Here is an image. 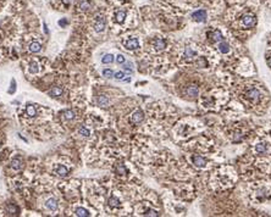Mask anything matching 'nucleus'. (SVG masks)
I'll use <instances>...</instances> for the list:
<instances>
[{"mask_svg":"<svg viewBox=\"0 0 271 217\" xmlns=\"http://www.w3.org/2000/svg\"><path fill=\"white\" fill-rule=\"evenodd\" d=\"M11 167L14 170H21L22 168V160L20 157H15L11 160Z\"/></svg>","mask_w":271,"mask_h":217,"instance_id":"nucleus-20","label":"nucleus"},{"mask_svg":"<svg viewBox=\"0 0 271 217\" xmlns=\"http://www.w3.org/2000/svg\"><path fill=\"white\" fill-rule=\"evenodd\" d=\"M39 71V65L35 61H32L30 63V72L31 73H37Z\"/></svg>","mask_w":271,"mask_h":217,"instance_id":"nucleus-35","label":"nucleus"},{"mask_svg":"<svg viewBox=\"0 0 271 217\" xmlns=\"http://www.w3.org/2000/svg\"><path fill=\"white\" fill-rule=\"evenodd\" d=\"M49 94L51 95V96H60L61 94H63V88L61 87H54V88H51L50 90H49Z\"/></svg>","mask_w":271,"mask_h":217,"instance_id":"nucleus-25","label":"nucleus"},{"mask_svg":"<svg viewBox=\"0 0 271 217\" xmlns=\"http://www.w3.org/2000/svg\"><path fill=\"white\" fill-rule=\"evenodd\" d=\"M241 123L236 124H231L227 127V138L230 139V142L237 144L244 140L245 137H248V133H249V129L247 126L242 124V127H239Z\"/></svg>","mask_w":271,"mask_h":217,"instance_id":"nucleus-7","label":"nucleus"},{"mask_svg":"<svg viewBox=\"0 0 271 217\" xmlns=\"http://www.w3.org/2000/svg\"><path fill=\"white\" fill-rule=\"evenodd\" d=\"M78 132H79V134L83 135V137H89V135H91V131H89L87 127H84V126H81L79 129H78Z\"/></svg>","mask_w":271,"mask_h":217,"instance_id":"nucleus-29","label":"nucleus"},{"mask_svg":"<svg viewBox=\"0 0 271 217\" xmlns=\"http://www.w3.org/2000/svg\"><path fill=\"white\" fill-rule=\"evenodd\" d=\"M122 82H123V83H128V82H131V77H130V76H126V77L123 78Z\"/></svg>","mask_w":271,"mask_h":217,"instance_id":"nucleus-42","label":"nucleus"},{"mask_svg":"<svg viewBox=\"0 0 271 217\" xmlns=\"http://www.w3.org/2000/svg\"><path fill=\"white\" fill-rule=\"evenodd\" d=\"M248 0H227V2H230L231 5H238V4H244Z\"/></svg>","mask_w":271,"mask_h":217,"instance_id":"nucleus-38","label":"nucleus"},{"mask_svg":"<svg viewBox=\"0 0 271 217\" xmlns=\"http://www.w3.org/2000/svg\"><path fill=\"white\" fill-rule=\"evenodd\" d=\"M126 15H127V12H126L125 10H121V11H117V12H116V15H115V18H116V22H119V23H123V21H125V18H126Z\"/></svg>","mask_w":271,"mask_h":217,"instance_id":"nucleus-19","label":"nucleus"},{"mask_svg":"<svg viewBox=\"0 0 271 217\" xmlns=\"http://www.w3.org/2000/svg\"><path fill=\"white\" fill-rule=\"evenodd\" d=\"M59 25H60V26H63V27H64V26H66V25H67V20H63V21H59Z\"/></svg>","mask_w":271,"mask_h":217,"instance_id":"nucleus-41","label":"nucleus"},{"mask_svg":"<svg viewBox=\"0 0 271 217\" xmlns=\"http://www.w3.org/2000/svg\"><path fill=\"white\" fill-rule=\"evenodd\" d=\"M54 172H55V173H56L58 176L65 177V176H67L68 170H67V167H65L64 165H58V166H55V168H54Z\"/></svg>","mask_w":271,"mask_h":217,"instance_id":"nucleus-16","label":"nucleus"},{"mask_svg":"<svg viewBox=\"0 0 271 217\" xmlns=\"http://www.w3.org/2000/svg\"><path fill=\"white\" fill-rule=\"evenodd\" d=\"M125 61H126V58H125L122 54H119V55L116 56V62H117L119 65H122Z\"/></svg>","mask_w":271,"mask_h":217,"instance_id":"nucleus-36","label":"nucleus"},{"mask_svg":"<svg viewBox=\"0 0 271 217\" xmlns=\"http://www.w3.org/2000/svg\"><path fill=\"white\" fill-rule=\"evenodd\" d=\"M186 94L189 98H197L199 95V88L197 86H194V84L193 86H188L187 89H186Z\"/></svg>","mask_w":271,"mask_h":217,"instance_id":"nucleus-15","label":"nucleus"},{"mask_svg":"<svg viewBox=\"0 0 271 217\" xmlns=\"http://www.w3.org/2000/svg\"><path fill=\"white\" fill-rule=\"evenodd\" d=\"M45 206H47L49 210H51V211H56V210H58V203H56V200L53 199V198L47 200Z\"/></svg>","mask_w":271,"mask_h":217,"instance_id":"nucleus-18","label":"nucleus"},{"mask_svg":"<svg viewBox=\"0 0 271 217\" xmlns=\"http://www.w3.org/2000/svg\"><path fill=\"white\" fill-rule=\"evenodd\" d=\"M257 5L254 0L244 4L232 5L226 14V21L230 32L238 39H247L258 26Z\"/></svg>","mask_w":271,"mask_h":217,"instance_id":"nucleus-1","label":"nucleus"},{"mask_svg":"<svg viewBox=\"0 0 271 217\" xmlns=\"http://www.w3.org/2000/svg\"><path fill=\"white\" fill-rule=\"evenodd\" d=\"M253 155H270L271 154V122L259 129L250 147Z\"/></svg>","mask_w":271,"mask_h":217,"instance_id":"nucleus-5","label":"nucleus"},{"mask_svg":"<svg viewBox=\"0 0 271 217\" xmlns=\"http://www.w3.org/2000/svg\"><path fill=\"white\" fill-rule=\"evenodd\" d=\"M233 92L242 106L249 109L254 114H264L268 109L270 96L260 82L254 79H242L235 84Z\"/></svg>","mask_w":271,"mask_h":217,"instance_id":"nucleus-2","label":"nucleus"},{"mask_svg":"<svg viewBox=\"0 0 271 217\" xmlns=\"http://www.w3.org/2000/svg\"><path fill=\"white\" fill-rule=\"evenodd\" d=\"M15 90H16V81H15V79H12V81H11V88L9 89V93L14 94V93H15Z\"/></svg>","mask_w":271,"mask_h":217,"instance_id":"nucleus-39","label":"nucleus"},{"mask_svg":"<svg viewBox=\"0 0 271 217\" xmlns=\"http://www.w3.org/2000/svg\"><path fill=\"white\" fill-rule=\"evenodd\" d=\"M94 28H95V32H103L104 28H105V22L103 20V16H98V20L94 25Z\"/></svg>","mask_w":271,"mask_h":217,"instance_id":"nucleus-17","label":"nucleus"},{"mask_svg":"<svg viewBox=\"0 0 271 217\" xmlns=\"http://www.w3.org/2000/svg\"><path fill=\"white\" fill-rule=\"evenodd\" d=\"M152 45H153V48L155 50L161 51V50H164L166 48V40L164 38H155V39L152 40Z\"/></svg>","mask_w":271,"mask_h":217,"instance_id":"nucleus-12","label":"nucleus"},{"mask_svg":"<svg viewBox=\"0 0 271 217\" xmlns=\"http://www.w3.org/2000/svg\"><path fill=\"white\" fill-rule=\"evenodd\" d=\"M126 77V73L123 72V71H117V72H115L114 73V78L116 79V81H123V78Z\"/></svg>","mask_w":271,"mask_h":217,"instance_id":"nucleus-28","label":"nucleus"},{"mask_svg":"<svg viewBox=\"0 0 271 217\" xmlns=\"http://www.w3.org/2000/svg\"><path fill=\"white\" fill-rule=\"evenodd\" d=\"M245 196L250 204L263 205L271 201V182L255 179L245 187Z\"/></svg>","mask_w":271,"mask_h":217,"instance_id":"nucleus-3","label":"nucleus"},{"mask_svg":"<svg viewBox=\"0 0 271 217\" xmlns=\"http://www.w3.org/2000/svg\"><path fill=\"white\" fill-rule=\"evenodd\" d=\"M98 102H99L100 106H104V107H105V106H107V104H109V99H107L106 95H99Z\"/></svg>","mask_w":271,"mask_h":217,"instance_id":"nucleus-27","label":"nucleus"},{"mask_svg":"<svg viewBox=\"0 0 271 217\" xmlns=\"http://www.w3.org/2000/svg\"><path fill=\"white\" fill-rule=\"evenodd\" d=\"M142 215H144V216H159L160 214H159V211H156V210H154V209H148V210H145Z\"/></svg>","mask_w":271,"mask_h":217,"instance_id":"nucleus-30","label":"nucleus"},{"mask_svg":"<svg viewBox=\"0 0 271 217\" xmlns=\"http://www.w3.org/2000/svg\"><path fill=\"white\" fill-rule=\"evenodd\" d=\"M191 161H192V165H194V167L197 168H205L208 166V159L202 155H192Z\"/></svg>","mask_w":271,"mask_h":217,"instance_id":"nucleus-10","label":"nucleus"},{"mask_svg":"<svg viewBox=\"0 0 271 217\" xmlns=\"http://www.w3.org/2000/svg\"><path fill=\"white\" fill-rule=\"evenodd\" d=\"M230 100V92L225 89H216L210 95H206L202 100V105L206 109H214L217 110L221 105L226 104Z\"/></svg>","mask_w":271,"mask_h":217,"instance_id":"nucleus-6","label":"nucleus"},{"mask_svg":"<svg viewBox=\"0 0 271 217\" xmlns=\"http://www.w3.org/2000/svg\"><path fill=\"white\" fill-rule=\"evenodd\" d=\"M238 179L236 170L230 165L216 168L211 176V187L215 190H227L236 184Z\"/></svg>","mask_w":271,"mask_h":217,"instance_id":"nucleus-4","label":"nucleus"},{"mask_svg":"<svg viewBox=\"0 0 271 217\" xmlns=\"http://www.w3.org/2000/svg\"><path fill=\"white\" fill-rule=\"evenodd\" d=\"M183 59L187 61H193L198 59V51L192 46H186L183 51Z\"/></svg>","mask_w":271,"mask_h":217,"instance_id":"nucleus-11","label":"nucleus"},{"mask_svg":"<svg viewBox=\"0 0 271 217\" xmlns=\"http://www.w3.org/2000/svg\"><path fill=\"white\" fill-rule=\"evenodd\" d=\"M103 76L106 78H114V71L111 68H104L102 71Z\"/></svg>","mask_w":271,"mask_h":217,"instance_id":"nucleus-32","label":"nucleus"},{"mask_svg":"<svg viewBox=\"0 0 271 217\" xmlns=\"http://www.w3.org/2000/svg\"><path fill=\"white\" fill-rule=\"evenodd\" d=\"M26 114H27L30 117H34V116L37 115V110H35V107H34L33 105L28 104V105L26 106Z\"/></svg>","mask_w":271,"mask_h":217,"instance_id":"nucleus-23","label":"nucleus"},{"mask_svg":"<svg viewBox=\"0 0 271 217\" xmlns=\"http://www.w3.org/2000/svg\"><path fill=\"white\" fill-rule=\"evenodd\" d=\"M44 32L48 34L49 33V31H48V27H47V23H44Z\"/></svg>","mask_w":271,"mask_h":217,"instance_id":"nucleus-43","label":"nucleus"},{"mask_svg":"<svg viewBox=\"0 0 271 217\" xmlns=\"http://www.w3.org/2000/svg\"><path fill=\"white\" fill-rule=\"evenodd\" d=\"M122 67L125 71H127L128 73H133V63L130 61H125L122 63Z\"/></svg>","mask_w":271,"mask_h":217,"instance_id":"nucleus-26","label":"nucleus"},{"mask_svg":"<svg viewBox=\"0 0 271 217\" xmlns=\"http://www.w3.org/2000/svg\"><path fill=\"white\" fill-rule=\"evenodd\" d=\"M144 120V114L142 110H136L135 112L131 115V123L133 124H139L142 121Z\"/></svg>","mask_w":271,"mask_h":217,"instance_id":"nucleus-14","label":"nucleus"},{"mask_svg":"<svg viewBox=\"0 0 271 217\" xmlns=\"http://www.w3.org/2000/svg\"><path fill=\"white\" fill-rule=\"evenodd\" d=\"M117 172L121 173V175H126V173H127V170L125 168L123 165H119V166H117Z\"/></svg>","mask_w":271,"mask_h":217,"instance_id":"nucleus-37","label":"nucleus"},{"mask_svg":"<svg viewBox=\"0 0 271 217\" xmlns=\"http://www.w3.org/2000/svg\"><path fill=\"white\" fill-rule=\"evenodd\" d=\"M40 49H42V45H40V43H38V42H32V43L28 45V50H30L31 53H38V51H40Z\"/></svg>","mask_w":271,"mask_h":217,"instance_id":"nucleus-21","label":"nucleus"},{"mask_svg":"<svg viewBox=\"0 0 271 217\" xmlns=\"http://www.w3.org/2000/svg\"><path fill=\"white\" fill-rule=\"evenodd\" d=\"M63 1H64L66 5H68V4H71V2H72V0H63Z\"/></svg>","mask_w":271,"mask_h":217,"instance_id":"nucleus-44","label":"nucleus"},{"mask_svg":"<svg viewBox=\"0 0 271 217\" xmlns=\"http://www.w3.org/2000/svg\"><path fill=\"white\" fill-rule=\"evenodd\" d=\"M260 1H263L266 6H269V7L271 9V0H260Z\"/></svg>","mask_w":271,"mask_h":217,"instance_id":"nucleus-40","label":"nucleus"},{"mask_svg":"<svg viewBox=\"0 0 271 217\" xmlns=\"http://www.w3.org/2000/svg\"><path fill=\"white\" fill-rule=\"evenodd\" d=\"M102 62L103 63H111V62H114V55H112V54H106V55H104L102 59Z\"/></svg>","mask_w":271,"mask_h":217,"instance_id":"nucleus-33","label":"nucleus"},{"mask_svg":"<svg viewBox=\"0 0 271 217\" xmlns=\"http://www.w3.org/2000/svg\"><path fill=\"white\" fill-rule=\"evenodd\" d=\"M76 215L79 217H88V216H91V212H89L88 210L83 209V207H78V209L76 210Z\"/></svg>","mask_w":271,"mask_h":217,"instance_id":"nucleus-24","label":"nucleus"},{"mask_svg":"<svg viewBox=\"0 0 271 217\" xmlns=\"http://www.w3.org/2000/svg\"><path fill=\"white\" fill-rule=\"evenodd\" d=\"M107 204H109L110 207H120V200H119L116 196H111V198L109 199Z\"/></svg>","mask_w":271,"mask_h":217,"instance_id":"nucleus-22","label":"nucleus"},{"mask_svg":"<svg viewBox=\"0 0 271 217\" xmlns=\"http://www.w3.org/2000/svg\"><path fill=\"white\" fill-rule=\"evenodd\" d=\"M123 46L127 49V50H137L139 48V40L137 38H131V39H127L126 42H123Z\"/></svg>","mask_w":271,"mask_h":217,"instance_id":"nucleus-13","label":"nucleus"},{"mask_svg":"<svg viewBox=\"0 0 271 217\" xmlns=\"http://www.w3.org/2000/svg\"><path fill=\"white\" fill-rule=\"evenodd\" d=\"M192 20L196 21V22H199V23H203V22H206L208 20V11L205 9H198L196 11L192 12L191 15Z\"/></svg>","mask_w":271,"mask_h":217,"instance_id":"nucleus-9","label":"nucleus"},{"mask_svg":"<svg viewBox=\"0 0 271 217\" xmlns=\"http://www.w3.org/2000/svg\"><path fill=\"white\" fill-rule=\"evenodd\" d=\"M63 116H64L66 120H73V117H75V112L71 111V110H65V111H63Z\"/></svg>","mask_w":271,"mask_h":217,"instance_id":"nucleus-34","label":"nucleus"},{"mask_svg":"<svg viewBox=\"0 0 271 217\" xmlns=\"http://www.w3.org/2000/svg\"><path fill=\"white\" fill-rule=\"evenodd\" d=\"M225 37H226V34H225L224 30H221V28L214 27V28H210L209 31L206 32V38H208L212 44L219 43V42L222 40Z\"/></svg>","mask_w":271,"mask_h":217,"instance_id":"nucleus-8","label":"nucleus"},{"mask_svg":"<svg viewBox=\"0 0 271 217\" xmlns=\"http://www.w3.org/2000/svg\"><path fill=\"white\" fill-rule=\"evenodd\" d=\"M89 6H91V5H89V1H88V0H81V2H79V5H78L79 10H82V11L88 10Z\"/></svg>","mask_w":271,"mask_h":217,"instance_id":"nucleus-31","label":"nucleus"}]
</instances>
